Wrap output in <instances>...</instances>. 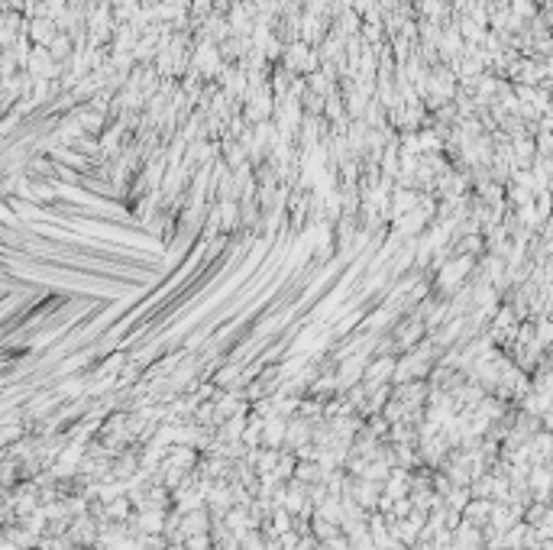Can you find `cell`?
<instances>
[{"label": "cell", "instance_id": "6da1fadb", "mask_svg": "<svg viewBox=\"0 0 553 550\" xmlns=\"http://www.w3.org/2000/svg\"><path fill=\"white\" fill-rule=\"evenodd\" d=\"M259 431H262V434H259L262 444H266L268 450H275L278 444L285 440V418H282V415H272L268 421H262Z\"/></svg>", "mask_w": 553, "mask_h": 550}, {"label": "cell", "instance_id": "7a4b0ae2", "mask_svg": "<svg viewBox=\"0 0 553 550\" xmlns=\"http://www.w3.org/2000/svg\"><path fill=\"white\" fill-rule=\"evenodd\" d=\"M310 528H314V537H318L320 544L330 541V537H336V534H340V525H334V521H324V518H318V515H314Z\"/></svg>", "mask_w": 553, "mask_h": 550}, {"label": "cell", "instance_id": "3957f363", "mask_svg": "<svg viewBox=\"0 0 553 550\" xmlns=\"http://www.w3.org/2000/svg\"><path fill=\"white\" fill-rule=\"evenodd\" d=\"M252 463H256V469H259V473H272V469H275V463H278V453L275 450H259V453H256V457H252Z\"/></svg>", "mask_w": 553, "mask_h": 550}, {"label": "cell", "instance_id": "277c9868", "mask_svg": "<svg viewBox=\"0 0 553 550\" xmlns=\"http://www.w3.org/2000/svg\"><path fill=\"white\" fill-rule=\"evenodd\" d=\"M411 207H418V195H411V191H395V211H411Z\"/></svg>", "mask_w": 553, "mask_h": 550}, {"label": "cell", "instance_id": "5b68a950", "mask_svg": "<svg viewBox=\"0 0 553 550\" xmlns=\"http://www.w3.org/2000/svg\"><path fill=\"white\" fill-rule=\"evenodd\" d=\"M126 505H130V502H126V499H120V502H110V515L126 518Z\"/></svg>", "mask_w": 553, "mask_h": 550}]
</instances>
